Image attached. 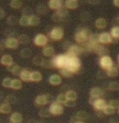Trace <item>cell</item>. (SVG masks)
Returning a JSON list of instances; mask_svg holds the SVG:
<instances>
[{"label":"cell","instance_id":"cell-1","mask_svg":"<svg viewBox=\"0 0 119 123\" xmlns=\"http://www.w3.org/2000/svg\"><path fill=\"white\" fill-rule=\"evenodd\" d=\"M81 67V62L78 57L75 56H68V62L66 64V68H68L72 74H76Z\"/></svg>","mask_w":119,"mask_h":123},{"label":"cell","instance_id":"cell-2","mask_svg":"<svg viewBox=\"0 0 119 123\" xmlns=\"http://www.w3.org/2000/svg\"><path fill=\"white\" fill-rule=\"evenodd\" d=\"M92 31L89 29H84L81 30V31H77L75 35V40L77 43H80V44H84L87 41H88L90 36H92Z\"/></svg>","mask_w":119,"mask_h":123},{"label":"cell","instance_id":"cell-3","mask_svg":"<svg viewBox=\"0 0 119 123\" xmlns=\"http://www.w3.org/2000/svg\"><path fill=\"white\" fill-rule=\"evenodd\" d=\"M51 62H52L54 68H58L61 69L66 67L67 62H68V56L65 54L58 55L56 56H53Z\"/></svg>","mask_w":119,"mask_h":123},{"label":"cell","instance_id":"cell-4","mask_svg":"<svg viewBox=\"0 0 119 123\" xmlns=\"http://www.w3.org/2000/svg\"><path fill=\"white\" fill-rule=\"evenodd\" d=\"M49 111L51 115L60 116V115L63 114L64 108H63V106H62V105L59 104V103H57L56 101H53V102L51 103L50 106H49Z\"/></svg>","mask_w":119,"mask_h":123},{"label":"cell","instance_id":"cell-5","mask_svg":"<svg viewBox=\"0 0 119 123\" xmlns=\"http://www.w3.org/2000/svg\"><path fill=\"white\" fill-rule=\"evenodd\" d=\"M99 63H100V66L102 68L107 70V69H109L113 66V61L109 56H104L101 57Z\"/></svg>","mask_w":119,"mask_h":123},{"label":"cell","instance_id":"cell-6","mask_svg":"<svg viewBox=\"0 0 119 123\" xmlns=\"http://www.w3.org/2000/svg\"><path fill=\"white\" fill-rule=\"evenodd\" d=\"M49 36L54 41L61 40L64 36V30L60 27H55L50 31Z\"/></svg>","mask_w":119,"mask_h":123},{"label":"cell","instance_id":"cell-7","mask_svg":"<svg viewBox=\"0 0 119 123\" xmlns=\"http://www.w3.org/2000/svg\"><path fill=\"white\" fill-rule=\"evenodd\" d=\"M82 52V48L80 47L79 46H75L72 45L71 46L69 47V49H67L66 51V56H75V57H78V56Z\"/></svg>","mask_w":119,"mask_h":123},{"label":"cell","instance_id":"cell-8","mask_svg":"<svg viewBox=\"0 0 119 123\" xmlns=\"http://www.w3.org/2000/svg\"><path fill=\"white\" fill-rule=\"evenodd\" d=\"M48 39L44 35L38 34L34 39V43L38 46H44L47 44Z\"/></svg>","mask_w":119,"mask_h":123},{"label":"cell","instance_id":"cell-9","mask_svg":"<svg viewBox=\"0 0 119 123\" xmlns=\"http://www.w3.org/2000/svg\"><path fill=\"white\" fill-rule=\"evenodd\" d=\"M94 51H95L96 53H97L99 56H101V57H102V56H108V54H109L108 49L106 48L105 46H103L101 44H99L95 46Z\"/></svg>","mask_w":119,"mask_h":123},{"label":"cell","instance_id":"cell-10","mask_svg":"<svg viewBox=\"0 0 119 123\" xmlns=\"http://www.w3.org/2000/svg\"><path fill=\"white\" fill-rule=\"evenodd\" d=\"M99 41L100 44H108L112 41V37L109 33L103 32L99 35Z\"/></svg>","mask_w":119,"mask_h":123},{"label":"cell","instance_id":"cell-11","mask_svg":"<svg viewBox=\"0 0 119 123\" xmlns=\"http://www.w3.org/2000/svg\"><path fill=\"white\" fill-rule=\"evenodd\" d=\"M19 44V41H18V39H15V38H8L4 41V45H5L6 47L10 48V49L17 48Z\"/></svg>","mask_w":119,"mask_h":123},{"label":"cell","instance_id":"cell-12","mask_svg":"<svg viewBox=\"0 0 119 123\" xmlns=\"http://www.w3.org/2000/svg\"><path fill=\"white\" fill-rule=\"evenodd\" d=\"M49 84H52V85L57 86L61 84L62 79H61V77L60 75H58V74H53V75H51L50 77L49 78Z\"/></svg>","mask_w":119,"mask_h":123},{"label":"cell","instance_id":"cell-13","mask_svg":"<svg viewBox=\"0 0 119 123\" xmlns=\"http://www.w3.org/2000/svg\"><path fill=\"white\" fill-rule=\"evenodd\" d=\"M34 102L36 105H44L49 103V99H48L47 94H42V95H39L35 98L34 99Z\"/></svg>","mask_w":119,"mask_h":123},{"label":"cell","instance_id":"cell-14","mask_svg":"<svg viewBox=\"0 0 119 123\" xmlns=\"http://www.w3.org/2000/svg\"><path fill=\"white\" fill-rule=\"evenodd\" d=\"M1 63L4 66H7V67H9L11 66L13 63H14V60H13L12 56L10 55H4V56L1 57Z\"/></svg>","mask_w":119,"mask_h":123},{"label":"cell","instance_id":"cell-15","mask_svg":"<svg viewBox=\"0 0 119 123\" xmlns=\"http://www.w3.org/2000/svg\"><path fill=\"white\" fill-rule=\"evenodd\" d=\"M107 105V102H106L104 99H97L92 105H93V107L95 108L96 110H97V111H103V109L106 107Z\"/></svg>","mask_w":119,"mask_h":123},{"label":"cell","instance_id":"cell-16","mask_svg":"<svg viewBox=\"0 0 119 123\" xmlns=\"http://www.w3.org/2000/svg\"><path fill=\"white\" fill-rule=\"evenodd\" d=\"M119 74V69L117 67H116V66H112V68H110L109 69H107V72H106V74H107V76H108V77L110 78H115L117 77V75H118Z\"/></svg>","mask_w":119,"mask_h":123},{"label":"cell","instance_id":"cell-17","mask_svg":"<svg viewBox=\"0 0 119 123\" xmlns=\"http://www.w3.org/2000/svg\"><path fill=\"white\" fill-rule=\"evenodd\" d=\"M79 3L76 0H66L65 2V7L67 9H75L78 8Z\"/></svg>","mask_w":119,"mask_h":123},{"label":"cell","instance_id":"cell-18","mask_svg":"<svg viewBox=\"0 0 119 123\" xmlns=\"http://www.w3.org/2000/svg\"><path fill=\"white\" fill-rule=\"evenodd\" d=\"M102 94V90L98 87L92 88L90 90V96L91 97L96 98V99H99Z\"/></svg>","mask_w":119,"mask_h":123},{"label":"cell","instance_id":"cell-19","mask_svg":"<svg viewBox=\"0 0 119 123\" xmlns=\"http://www.w3.org/2000/svg\"><path fill=\"white\" fill-rule=\"evenodd\" d=\"M48 5H49V7L51 9H56V10H58L60 8L62 7V2L60 1V0H50V1H49Z\"/></svg>","mask_w":119,"mask_h":123},{"label":"cell","instance_id":"cell-20","mask_svg":"<svg viewBox=\"0 0 119 123\" xmlns=\"http://www.w3.org/2000/svg\"><path fill=\"white\" fill-rule=\"evenodd\" d=\"M23 121V116L20 113L14 112L10 116V121L12 123H20Z\"/></svg>","mask_w":119,"mask_h":123},{"label":"cell","instance_id":"cell-21","mask_svg":"<svg viewBox=\"0 0 119 123\" xmlns=\"http://www.w3.org/2000/svg\"><path fill=\"white\" fill-rule=\"evenodd\" d=\"M30 74L31 72H29L28 69H23L19 77H20L21 80L24 82H29L30 81Z\"/></svg>","mask_w":119,"mask_h":123},{"label":"cell","instance_id":"cell-22","mask_svg":"<svg viewBox=\"0 0 119 123\" xmlns=\"http://www.w3.org/2000/svg\"><path fill=\"white\" fill-rule=\"evenodd\" d=\"M8 68H9V71H10L13 74H14V75H20L21 72H22V70H23V68L21 67H19V65H16V64H14V63Z\"/></svg>","mask_w":119,"mask_h":123},{"label":"cell","instance_id":"cell-23","mask_svg":"<svg viewBox=\"0 0 119 123\" xmlns=\"http://www.w3.org/2000/svg\"><path fill=\"white\" fill-rule=\"evenodd\" d=\"M43 54L44 56H47V57H51V56H54V49L52 47V46H46L43 49Z\"/></svg>","mask_w":119,"mask_h":123},{"label":"cell","instance_id":"cell-24","mask_svg":"<svg viewBox=\"0 0 119 123\" xmlns=\"http://www.w3.org/2000/svg\"><path fill=\"white\" fill-rule=\"evenodd\" d=\"M42 80V74L38 71H34L30 74V81L32 82H39Z\"/></svg>","mask_w":119,"mask_h":123},{"label":"cell","instance_id":"cell-25","mask_svg":"<svg viewBox=\"0 0 119 123\" xmlns=\"http://www.w3.org/2000/svg\"><path fill=\"white\" fill-rule=\"evenodd\" d=\"M88 41L94 46V48H95L96 46L100 44V41H99V34H92V36L89 38Z\"/></svg>","mask_w":119,"mask_h":123},{"label":"cell","instance_id":"cell-26","mask_svg":"<svg viewBox=\"0 0 119 123\" xmlns=\"http://www.w3.org/2000/svg\"><path fill=\"white\" fill-rule=\"evenodd\" d=\"M95 25L97 29H104L107 26V20L104 18H98L96 20Z\"/></svg>","mask_w":119,"mask_h":123},{"label":"cell","instance_id":"cell-27","mask_svg":"<svg viewBox=\"0 0 119 123\" xmlns=\"http://www.w3.org/2000/svg\"><path fill=\"white\" fill-rule=\"evenodd\" d=\"M39 23H40V19H39V16L34 15V14L29 16V25L37 26Z\"/></svg>","mask_w":119,"mask_h":123},{"label":"cell","instance_id":"cell-28","mask_svg":"<svg viewBox=\"0 0 119 123\" xmlns=\"http://www.w3.org/2000/svg\"><path fill=\"white\" fill-rule=\"evenodd\" d=\"M11 108L10 105L7 104V103H4L0 105V113L2 114H9V112H11Z\"/></svg>","mask_w":119,"mask_h":123},{"label":"cell","instance_id":"cell-29","mask_svg":"<svg viewBox=\"0 0 119 123\" xmlns=\"http://www.w3.org/2000/svg\"><path fill=\"white\" fill-rule=\"evenodd\" d=\"M65 94L66 96V99H70V100H76L77 97H78L76 92H75L74 90H68Z\"/></svg>","mask_w":119,"mask_h":123},{"label":"cell","instance_id":"cell-30","mask_svg":"<svg viewBox=\"0 0 119 123\" xmlns=\"http://www.w3.org/2000/svg\"><path fill=\"white\" fill-rule=\"evenodd\" d=\"M87 117H88V115H87V113L86 112V111H78V112L76 113V118L77 120H79V121H81L86 120Z\"/></svg>","mask_w":119,"mask_h":123},{"label":"cell","instance_id":"cell-31","mask_svg":"<svg viewBox=\"0 0 119 123\" xmlns=\"http://www.w3.org/2000/svg\"><path fill=\"white\" fill-rule=\"evenodd\" d=\"M56 13H57V14H59V15L60 16L61 18L66 17V16L69 14L68 9H67L65 7H64V6H62L61 8H60V9H58L57 11H56Z\"/></svg>","mask_w":119,"mask_h":123},{"label":"cell","instance_id":"cell-32","mask_svg":"<svg viewBox=\"0 0 119 123\" xmlns=\"http://www.w3.org/2000/svg\"><path fill=\"white\" fill-rule=\"evenodd\" d=\"M32 55V51L29 48H24L22 51H20V56L23 58H28L30 57Z\"/></svg>","mask_w":119,"mask_h":123},{"label":"cell","instance_id":"cell-33","mask_svg":"<svg viewBox=\"0 0 119 123\" xmlns=\"http://www.w3.org/2000/svg\"><path fill=\"white\" fill-rule=\"evenodd\" d=\"M115 110L113 107H112L109 105H107L106 107L103 109V114L104 115H107V116H110V115H112L115 113Z\"/></svg>","mask_w":119,"mask_h":123},{"label":"cell","instance_id":"cell-34","mask_svg":"<svg viewBox=\"0 0 119 123\" xmlns=\"http://www.w3.org/2000/svg\"><path fill=\"white\" fill-rule=\"evenodd\" d=\"M19 25L22 26H28L29 25V16H24L22 15L21 19L19 20Z\"/></svg>","mask_w":119,"mask_h":123},{"label":"cell","instance_id":"cell-35","mask_svg":"<svg viewBox=\"0 0 119 123\" xmlns=\"http://www.w3.org/2000/svg\"><path fill=\"white\" fill-rule=\"evenodd\" d=\"M23 84L21 80L19 79H13V82H12V87L14 89H20L22 88Z\"/></svg>","mask_w":119,"mask_h":123},{"label":"cell","instance_id":"cell-36","mask_svg":"<svg viewBox=\"0 0 119 123\" xmlns=\"http://www.w3.org/2000/svg\"><path fill=\"white\" fill-rule=\"evenodd\" d=\"M23 5V3L19 0H12L10 2V7L13 9H20Z\"/></svg>","mask_w":119,"mask_h":123},{"label":"cell","instance_id":"cell-37","mask_svg":"<svg viewBox=\"0 0 119 123\" xmlns=\"http://www.w3.org/2000/svg\"><path fill=\"white\" fill-rule=\"evenodd\" d=\"M60 73V74H61L63 77H65V78H70V77L73 76V74H72V73L70 72L68 68H61Z\"/></svg>","mask_w":119,"mask_h":123},{"label":"cell","instance_id":"cell-38","mask_svg":"<svg viewBox=\"0 0 119 123\" xmlns=\"http://www.w3.org/2000/svg\"><path fill=\"white\" fill-rule=\"evenodd\" d=\"M18 41H19V43L26 45L29 42V36H26V35H21V36H19V38H18Z\"/></svg>","mask_w":119,"mask_h":123},{"label":"cell","instance_id":"cell-39","mask_svg":"<svg viewBox=\"0 0 119 123\" xmlns=\"http://www.w3.org/2000/svg\"><path fill=\"white\" fill-rule=\"evenodd\" d=\"M108 89L112 91H117L119 90V84L116 81H112L109 83Z\"/></svg>","mask_w":119,"mask_h":123},{"label":"cell","instance_id":"cell-40","mask_svg":"<svg viewBox=\"0 0 119 123\" xmlns=\"http://www.w3.org/2000/svg\"><path fill=\"white\" fill-rule=\"evenodd\" d=\"M66 100H67V99H66V96H65V94H60L59 95L56 97L55 101L60 105H64Z\"/></svg>","mask_w":119,"mask_h":123},{"label":"cell","instance_id":"cell-41","mask_svg":"<svg viewBox=\"0 0 119 123\" xmlns=\"http://www.w3.org/2000/svg\"><path fill=\"white\" fill-rule=\"evenodd\" d=\"M111 36L113 38L119 39V26H115L111 30Z\"/></svg>","mask_w":119,"mask_h":123},{"label":"cell","instance_id":"cell-42","mask_svg":"<svg viewBox=\"0 0 119 123\" xmlns=\"http://www.w3.org/2000/svg\"><path fill=\"white\" fill-rule=\"evenodd\" d=\"M43 62H44V59L39 56H35L33 58V63L36 66H42Z\"/></svg>","mask_w":119,"mask_h":123},{"label":"cell","instance_id":"cell-43","mask_svg":"<svg viewBox=\"0 0 119 123\" xmlns=\"http://www.w3.org/2000/svg\"><path fill=\"white\" fill-rule=\"evenodd\" d=\"M37 12L40 14H44L47 12V7H46L44 4H39L37 6V9H36Z\"/></svg>","mask_w":119,"mask_h":123},{"label":"cell","instance_id":"cell-44","mask_svg":"<svg viewBox=\"0 0 119 123\" xmlns=\"http://www.w3.org/2000/svg\"><path fill=\"white\" fill-rule=\"evenodd\" d=\"M12 82H13V79H11L10 78H5L3 80L2 84L4 88H11L12 87Z\"/></svg>","mask_w":119,"mask_h":123},{"label":"cell","instance_id":"cell-45","mask_svg":"<svg viewBox=\"0 0 119 123\" xmlns=\"http://www.w3.org/2000/svg\"><path fill=\"white\" fill-rule=\"evenodd\" d=\"M39 116H41V117H49V116H50V112H49V111L48 109H46V108H44V109H41L40 111H39Z\"/></svg>","mask_w":119,"mask_h":123},{"label":"cell","instance_id":"cell-46","mask_svg":"<svg viewBox=\"0 0 119 123\" xmlns=\"http://www.w3.org/2000/svg\"><path fill=\"white\" fill-rule=\"evenodd\" d=\"M7 22H8V24L11 25H16L18 22H19V20H18V19L15 17V16L11 15V16H9V17Z\"/></svg>","mask_w":119,"mask_h":123},{"label":"cell","instance_id":"cell-47","mask_svg":"<svg viewBox=\"0 0 119 123\" xmlns=\"http://www.w3.org/2000/svg\"><path fill=\"white\" fill-rule=\"evenodd\" d=\"M15 102H16V97L14 95L9 94V95L7 96V98H6V103L7 104L10 105V104H14Z\"/></svg>","mask_w":119,"mask_h":123},{"label":"cell","instance_id":"cell-48","mask_svg":"<svg viewBox=\"0 0 119 123\" xmlns=\"http://www.w3.org/2000/svg\"><path fill=\"white\" fill-rule=\"evenodd\" d=\"M108 105L112 106V107H113L114 109H117L119 107V101L117 99H111L109 101Z\"/></svg>","mask_w":119,"mask_h":123},{"label":"cell","instance_id":"cell-49","mask_svg":"<svg viewBox=\"0 0 119 123\" xmlns=\"http://www.w3.org/2000/svg\"><path fill=\"white\" fill-rule=\"evenodd\" d=\"M52 20L54 21V22H55V23H58V22H60V21L62 20V18L55 12V13H54V14H52Z\"/></svg>","mask_w":119,"mask_h":123},{"label":"cell","instance_id":"cell-50","mask_svg":"<svg viewBox=\"0 0 119 123\" xmlns=\"http://www.w3.org/2000/svg\"><path fill=\"white\" fill-rule=\"evenodd\" d=\"M42 66L44 68H54L53 67V64H52V62L50 61H48V60H44V62H43V64Z\"/></svg>","mask_w":119,"mask_h":123},{"label":"cell","instance_id":"cell-51","mask_svg":"<svg viewBox=\"0 0 119 123\" xmlns=\"http://www.w3.org/2000/svg\"><path fill=\"white\" fill-rule=\"evenodd\" d=\"M64 105H66L67 107H74V106L76 105V100H70V99H67Z\"/></svg>","mask_w":119,"mask_h":123},{"label":"cell","instance_id":"cell-52","mask_svg":"<svg viewBox=\"0 0 119 123\" xmlns=\"http://www.w3.org/2000/svg\"><path fill=\"white\" fill-rule=\"evenodd\" d=\"M5 16V12L2 9H0V19H2Z\"/></svg>","mask_w":119,"mask_h":123},{"label":"cell","instance_id":"cell-53","mask_svg":"<svg viewBox=\"0 0 119 123\" xmlns=\"http://www.w3.org/2000/svg\"><path fill=\"white\" fill-rule=\"evenodd\" d=\"M97 99H96V98H93V97H91L90 96V98H89V103L90 104H92V105H93L94 103H95V101L97 100Z\"/></svg>","mask_w":119,"mask_h":123},{"label":"cell","instance_id":"cell-54","mask_svg":"<svg viewBox=\"0 0 119 123\" xmlns=\"http://www.w3.org/2000/svg\"><path fill=\"white\" fill-rule=\"evenodd\" d=\"M113 5L116 6V7H119V0H114Z\"/></svg>","mask_w":119,"mask_h":123},{"label":"cell","instance_id":"cell-55","mask_svg":"<svg viewBox=\"0 0 119 123\" xmlns=\"http://www.w3.org/2000/svg\"><path fill=\"white\" fill-rule=\"evenodd\" d=\"M89 4H93V5H95L96 4H98V1H88Z\"/></svg>","mask_w":119,"mask_h":123},{"label":"cell","instance_id":"cell-56","mask_svg":"<svg viewBox=\"0 0 119 123\" xmlns=\"http://www.w3.org/2000/svg\"><path fill=\"white\" fill-rule=\"evenodd\" d=\"M76 123H84V122H83V121H77Z\"/></svg>","mask_w":119,"mask_h":123},{"label":"cell","instance_id":"cell-57","mask_svg":"<svg viewBox=\"0 0 119 123\" xmlns=\"http://www.w3.org/2000/svg\"><path fill=\"white\" fill-rule=\"evenodd\" d=\"M2 96H3V94H2V92H1V91H0V99H1V98H2Z\"/></svg>","mask_w":119,"mask_h":123},{"label":"cell","instance_id":"cell-58","mask_svg":"<svg viewBox=\"0 0 119 123\" xmlns=\"http://www.w3.org/2000/svg\"><path fill=\"white\" fill-rule=\"evenodd\" d=\"M117 113H118V115H119V107L117 108Z\"/></svg>","mask_w":119,"mask_h":123},{"label":"cell","instance_id":"cell-59","mask_svg":"<svg viewBox=\"0 0 119 123\" xmlns=\"http://www.w3.org/2000/svg\"><path fill=\"white\" fill-rule=\"evenodd\" d=\"M110 123H118V122H116V121H112V122H110Z\"/></svg>","mask_w":119,"mask_h":123},{"label":"cell","instance_id":"cell-60","mask_svg":"<svg viewBox=\"0 0 119 123\" xmlns=\"http://www.w3.org/2000/svg\"><path fill=\"white\" fill-rule=\"evenodd\" d=\"M118 62H119V55H118Z\"/></svg>","mask_w":119,"mask_h":123},{"label":"cell","instance_id":"cell-61","mask_svg":"<svg viewBox=\"0 0 119 123\" xmlns=\"http://www.w3.org/2000/svg\"><path fill=\"white\" fill-rule=\"evenodd\" d=\"M118 68H119V64H118Z\"/></svg>","mask_w":119,"mask_h":123},{"label":"cell","instance_id":"cell-62","mask_svg":"<svg viewBox=\"0 0 119 123\" xmlns=\"http://www.w3.org/2000/svg\"><path fill=\"white\" fill-rule=\"evenodd\" d=\"M38 123H39V122H38Z\"/></svg>","mask_w":119,"mask_h":123}]
</instances>
